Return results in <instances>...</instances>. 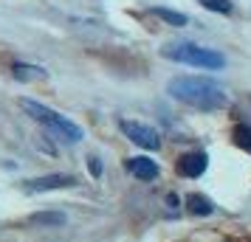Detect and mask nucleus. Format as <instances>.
Instances as JSON below:
<instances>
[{
	"mask_svg": "<svg viewBox=\"0 0 251 242\" xmlns=\"http://www.w3.org/2000/svg\"><path fill=\"white\" fill-rule=\"evenodd\" d=\"M119 130H122L127 138L133 141V144L144 147V150H158V147H161V135H158V132H155L152 127L141 124V121H130V118H122V121H119Z\"/></svg>",
	"mask_w": 251,
	"mask_h": 242,
	"instance_id": "obj_4",
	"label": "nucleus"
},
{
	"mask_svg": "<svg viewBox=\"0 0 251 242\" xmlns=\"http://www.w3.org/2000/svg\"><path fill=\"white\" fill-rule=\"evenodd\" d=\"M130 172L136 175L138 180H155L158 177V166H155V161H150V158H133L130 161Z\"/></svg>",
	"mask_w": 251,
	"mask_h": 242,
	"instance_id": "obj_7",
	"label": "nucleus"
},
{
	"mask_svg": "<svg viewBox=\"0 0 251 242\" xmlns=\"http://www.w3.org/2000/svg\"><path fill=\"white\" fill-rule=\"evenodd\" d=\"M20 107H23L25 113L31 115L34 121H40V124H46L54 135H59L62 141H68V144H79L82 141V127H76L71 118H65V115H59L54 113L51 107H46V104H40V102H31V99H20Z\"/></svg>",
	"mask_w": 251,
	"mask_h": 242,
	"instance_id": "obj_3",
	"label": "nucleus"
},
{
	"mask_svg": "<svg viewBox=\"0 0 251 242\" xmlns=\"http://www.w3.org/2000/svg\"><path fill=\"white\" fill-rule=\"evenodd\" d=\"M74 183H76L74 175H46V177L28 180L25 189H28V192H51V189H62V186H74Z\"/></svg>",
	"mask_w": 251,
	"mask_h": 242,
	"instance_id": "obj_5",
	"label": "nucleus"
},
{
	"mask_svg": "<svg viewBox=\"0 0 251 242\" xmlns=\"http://www.w3.org/2000/svg\"><path fill=\"white\" fill-rule=\"evenodd\" d=\"M186 208L192 211V214H212L215 211V203L209 200V197H203V195H189L186 197Z\"/></svg>",
	"mask_w": 251,
	"mask_h": 242,
	"instance_id": "obj_9",
	"label": "nucleus"
},
{
	"mask_svg": "<svg viewBox=\"0 0 251 242\" xmlns=\"http://www.w3.org/2000/svg\"><path fill=\"white\" fill-rule=\"evenodd\" d=\"M167 93L178 102L189 104L195 110H223L228 104V96L223 90V85H217L212 79H203V76H175L167 85Z\"/></svg>",
	"mask_w": 251,
	"mask_h": 242,
	"instance_id": "obj_1",
	"label": "nucleus"
},
{
	"mask_svg": "<svg viewBox=\"0 0 251 242\" xmlns=\"http://www.w3.org/2000/svg\"><path fill=\"white\" fill-rule=\"evenodd\" d=\"M161 54L172 62H181V65H192L201 70H217L226 65L223 54H217L212 48H201L195 43H167L161 48Z\"/></svg>",
	"mask_w": 251,
	"mask_h": 242,
	"instance_id": "obj_2",
	"label": "nucleus"
},
{
	"mask_svg": "<svg viewBox=\"0 0 251 242\" xmlns=\"http://www.w3.org/2000/svg\"><path fill=\"white\" fill-rule=\"evenodd\" d=\"M155 17H161L164 23H170V25H186L189 23V17H186L183 12H172V9H164V6L155 9Z\"/></svg>",
	"mask_w": 251,
	"mask_h": 242,
	"instance_id": "obj_10",
	"label": "nucleus"
},
{
	"mask_svg": "<svg viewBox=\"0 0 251 242\" xmlns=\"http://www.w3.org/2000/svg\"><path fill=\"white\" fill-rule=\"evenodd\" d=\"M203 9H209V12H217V14H228L231 12V3L228 0H198Z\"/></svg>",
	"mask_w": 251,
	"mask_h": 242,
	"instance_id": "obj_11",
	"label": "nucleus"
},
{
	"mask_svg": "<svg viewBox=\"0 0 251 242\" xmlns=\"http://www.w3.org/2000/svg\"><path fill=\"white\" fill-rule=\"evenodd\" d=\"M28 222L43 225V228H59V225H65V214H59V211H43V214H31Z\"/></svg>",
	"mask_w": 251,
	"mask_h": 242,
	"instance_id": "obj_8",
	"label": "nucleus"
},
{
	"mask_svg": "<svg viewBox=\"0 0 251 242\" xmlns=\"http://www.w3.org/2000/svg\"><path fill=\"white\" fill-rule=\"evenodd\" d=\"M178 172L183 177H201L206 172V155L203 152H189L178 161Z\"/></svg>",
	"mask_w": 251,
	"mask_h": 242,
	"instance_id": "obj_6",
	"label": "nucleus"
},
{
	"mask_svg": "<svg viewBox=\"0 0 251 242\" xmlns=\"http://www.w3.org/2000/svg\"><path fill=\"white\" fill-rule=\"evenodd\" d=\"M14 76H17V79H40L43 70L31 68V65H17V68H14Z\"/></svg>",
	"mask_w": 251,
	"mask_h": 242,
	"instance_id": "obj_12",
	"label": "nucleus"
},
{
	"mask_svg": "<svg viewBox=\"0 0 251 242\" xmlns=\"http://www.w3.org/2000/svg\"><path fill=\"white\" fill-rule=\"evenodd\" d=\"M234 141H237V147L251 152V130L249 127H237L234 130Z\"/></svg>",
	"mask_w": 251,
	"mask_h": 242,
	"instance_id": "obj_13",
	"label": "nucleus"
}]
</instances>
